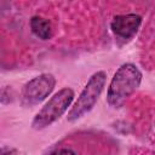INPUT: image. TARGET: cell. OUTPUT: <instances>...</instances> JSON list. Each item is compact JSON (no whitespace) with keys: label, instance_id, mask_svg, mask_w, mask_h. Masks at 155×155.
I'll return each mask as SVG.
<instances>
[{"label":"cell","instance_id":"obj_2","mask_svg":"<svg viewBox=\"0 0 155 155\" xmlns=\"http://www.w3.org/2000/svg\"><path fill=\"white\" fill-rule=\"evenodd\" d=\"M74 99V91L69 87L58 91L36 114L33 120V128L41 130L59 119Z\"/></svg>","mask_w":155,"mask_h":155},{"label":"cell","instance_id":"obj_1","mask_svg":"<svg viewBox=\"0 0 155 155\" xmlns=\"http://www.w3.org/2000/svg\"><path fill=\"white\" fill-rule=\"evenodd\" d=\"M142 81V73L132 64H122L114 74L111 82L108 88L107 99L108 103L114 108H120L131 97V94L138 88Z\"/></svg>","mask_w":155,"mask_h":155},{"label":"cell","instance_id":"obj_3","mask_svg":"<svg viewBox=\"0 0 155 155\" xmlns=\"http://www.w3.org/2000/svg\"><path fill=\"white\" fill-rule=\"evenodd\" d=\"M105 79L107 75L104 71H97L91 76L88 82L86 84L85 88L80 93L78 101L70 109L68 114V120L69 121H75L84 116L86 113H88L96 104L99 94L103 91V87L105 85Z\"/></svg>","mask_w":155,"mask_h":155},{"label":"cell","instance_id":"obj_7","mask_svg":"<svg viewBox=\"0 0 155 155\" xmlns=\"http://www.w3.org/2000/svg\"><path fill=\"white\" fill-rule=\"evenodd\" d=\"M50 155H75V153L70 149H58L52 151Z\"/></svg>","mask_w":155,"mask_h":155},{"label":"cell","instance_id":"obj_4","mask_svg":"<svg viewBox=\"0 0 155 155\" xmlns=\"http://www.w3.org/2000/svg\"><path fill=\"white\" fill-rule=\"evenodd\" d=\"M56 80L51 74H41L29 82L22 90V103L24 105H34L42 102L53 90Z\"/></svg>","mask_w":155,"mask_h":155},{"label":"cell","instance_id":"obj_8","mask_svg":"<svg viewBox=\"0 0 155 155\" xmlns=\"http://www.w3.org/2000/svg\"><path fill=\"white\" fill-rule=\"evenodd\" d=\"M10 153V151H8ZM8 153H5V154H2V155H8Z\"/></svg>","mask_w":155,"mask_h":155},{"label":"cell","instance_id":"obj_5","mask_svg":"<svg viewBox=\"0 0 155 155\" xmlns=\"http://www.w3.org/2000/svg\"><path fill=\"white\" fill-rule=\"evenodd\" d=\"M140 22H142L140 16L136 13L120 15L114 17L111 22V29L116 35L124 39H130L137 33Z\"/></svg>","mask_w":155,"mask_h":155},{"label":"cell","instance_id":"obj_6","mask_svg":"<svg viewBox=\"0 0 155 155\" xmlns=\"http://www.w3.org/2000/svg\"><path fill=\"white\" fill-rule=\"evenodd\" d=\"M30 28H31L33 33L42 40H47L52 36L51 23L42 17H39V16L33 17L30 19Z\"/></svg>","mask_w":155,"mask_h":155}]
</instances>
